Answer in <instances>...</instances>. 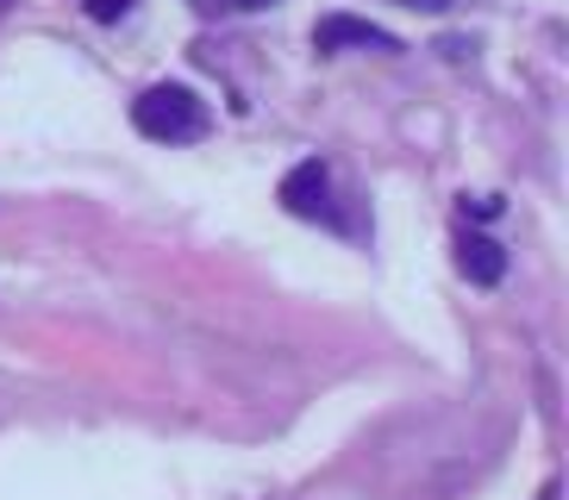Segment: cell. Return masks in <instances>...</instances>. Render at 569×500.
I'll return each instance as SVG.
<instances>
[{"mask_svg": "<svg viewBox=\"0 0 569 500\" xmlns=\"http://www.w3.org/2000/svg\"><path fill=\"white\" fill-rule=\"evenodd\" d=\"M132 126L157 144H201L213 119H207V100L188 82H157L132 100Z\"/></svg>", "mask_w": 569, "mask_h": 500, "instance_id": "6da1fadb", "label": "cell"}, {"mask_svg": "<svg viewBox=\"0 0 569 500\" xmlns=\"http://www.w3.org/2000/svg\"><path fill=\"white\" fill-rule=\"evenodd\" d=\"M282 207L295 219H313V226H345L338 200H332V169L319 163V157H307V163H295L282 176Z\"/></svg>", "mask_w": 569, "mask_h": 500, "instance_id": "7a4b0ae2", "label": "cell"}, {"mask_svg": "<svg viewBox=\"0 0 569 500\" xmlns=\"http://www.w3.org/2000/svg\"><path fill=\"white\" fill-rule=\"evenodd\" d=\"M313 50H382V57H395V50H401V38L388 32V26H369V19L326 13L313 26Z\"/></svg>", "mask_w": 569, "mask_h": 500, "instance_id": "3957f363", "label": "cell"}, {"mask_svg": "<svg viewBox=\"0 0 569 500\" xmlns=\"http://www.w3.org/2000/svg\"><path fill=\"white\" fill-rule=\"evenodd\" d=\"M457 269H463L476 288H495L507 276V250L495 244V238H482V232H463V244H457Z\"/></svg>", "mask_w": 569, "mask_h": 500, "instance_id": "277c9868", "label": "cell"}, {"mask_svg": "<svg viewBox=\"0 0 569 500\" xmlns=\"http://www.w3.org/2000/svg\"><path fill=\"white\" fill-rule=\"evenodd\" d=\"M88 13L101 19V26H113V19H126V13H132V0H88Z\"/></svg>", "mask_w": 569, "mask_h": 500, "instance_id": "5b68a950", "label": "cell"}, {"mask_svg": "<svg viewBox=\"0 0 569 500\" xmlns=\"http://www.w3.org/2000/svg\"><path fill=\"white\" fill-rule=\"evenodd\" d=\"M395 7H407V13H451L457 0H395Z\"/></svg>", "mask_w": 569, "mask_h": 500, "instance_id": "8992f818", "label": "cell"}, {"mask_svg": "<svg viewBox=\"0 0 569 500\" xmlns=\"http://www.w3.org/2000/svg\"><path fill=\"white\" fill-rule=\"evenodd\" d=\"M226 7H238V13H263V7H276V0H226Z\"/></svg>", "mask_w": 569, "mask_h": 500, "instance_id": "52a82bcc", "label": "cell"}]
</instances>
